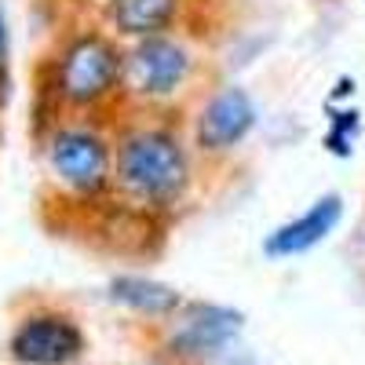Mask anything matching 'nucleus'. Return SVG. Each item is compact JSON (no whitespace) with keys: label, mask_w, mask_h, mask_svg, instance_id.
I'll list each match as a JSON object with an SVG mask.
<instances>
[{"label":"nucleus","mask_w":365,"mask_h":365,"mask_svg":"<svg viewBox=\"0 0 365 365\" xmlns=\"http://www.w3.org/2000/svg\"><path fill=\"white\" fill-rule=\"evenodd\" d=\"M179 15V0H113L110 19L128 37H158Z\"/></svg>","instance_id":"nucleus-9"},{"label":"nucleus","mask_w":365,"mask_h":365,"mask_svg":"<svg viewBox=\"0 0 365 365\" xmlns=\"http://www.w3.org/2000/svg\"><path fill=\"white\" fill-rule=\"evenodd\" d=\"M120 70H125V58L117 55L110 41L77 37L58 58V91H63L66 103H77V106L99 103L120 81Z\"/></svg>","instance_id":"nucleus-2"},{"label":"nucleus","mask_w":365,"mask_h":365,"mask_svg":"<svg viewBox=\"0 0 365 365\" xmlns=\"http://www.w3.org/2000/svg\"><path fill=\"white\" fill-rule=\"evenodd\" d=\"M340 216H344V201H340L336 194H329V197L314 201L299 220H292V223H285V227L274 230V234L263 241V252H267V256H278V259H282V256L307 252V249L322 245V241L336 230Z\"/></svg>","instance_id":"nucleus-8"},{"label":"nucleus","mask_w":365,"mask_h":365,"mask_svg":"<svg viewBox=\"0 0 365 365\" xmlns=\"http://www.w3.org/2000/svg\"><path fill=\"white\" fill-rule=\"evenodd\" d=\"M51 168L66 187L81 194H96L110 179V150L99 135L66 128L51 139Z\"/></svg>","instance_id":"nucleus-4"},{"label":"nucleus","mask_w":365,"mask_h":365,"mask_svg":"<svg viewBox=\"0 0 365 365\" xmlns=\"http://www.w3.org/2000/svg\"><path fill=\"white\" fill-rule=\"evenodd\" d=\"M117 179L132 197L146 205H168L187 187V154L168 132H135L117 150Z\"/></svg>","instance_id":"nucleus-1"},{"label":"nucleus","mask_w":365,"mask_h":365,"mask_svg":"<svg viewBox=\"0 0 365 365\" xmlns=\"http://www.w3.org/2000/svg\"><path fill=\"white\" fill-rule=\"evenodd\" d=\"M237 332H241V314L237 311L197 303V307L182 311V322L172 332V351L175 354H212L223 344H230Z\"/></svg>","instance_id":"nucleus-7"},{"label":"nucleus","mask_w":365,"mask_h":365,"mask_svg":"<svg viewBox=\"0 0 365 365\" xmlns=\"http://www.w3.org/2000/svg\"><path fill=\"white\" fill-rule=\"evenodd\" d=\"M81 332L66 318H29L11 340V354L26 365H63L77 358Z\"/></svg>","instance_id":"nucleus-6"},{"label":"nucleus","mask_w":365,"mask_h":365,"mask_svg":"<svg viewBox=\"0 0 365 365\" xmlns=\"http://www.w3.org/2000/svg\"><path fill=\"white\" fill-rule=\"evenodd\" d=\"M8 66V26H4V15H0V73Z\"/></svg>","instance_id":"nucleus-11"},{"label":"nucleus","mask_w":365,"mask_h":365,"mask_svg":"<svg viewBox=\"0 0 365 365\" xmlns=\"http://www.w3.org/2000/svg\"><path fill=\"white\" fill-rule=\"evenodd\" d=\"M256 125V106L241 88H227L208 99L197 117V146L201 150H230Z\"/></svg>","instance_id":"nucleus-5"},{"label":"nucleus","mask_w":365,"mask_h":365,"mask_svg":"<svg viewBox=\"0 0 365 365\" xmlns=\"http://www.w3.org/2000/svg\"><path fill=\"white\" fill-rule=\"evenodd\" d=\"M113 299L125 303L132 311H143V314H172L179 311V292L161 285V282H150V278H117L113 282Z\"/></svg>","instance_id":"nucleus-10"},{"label":"nucleus","mask_w":365,"mask_h":365,"mask_svg":"<svg viewBox=\"0 0 365 365\" xmlns=\"http://www.w3.org/2000/svg\"><path fill=\"white\" fill-rule=\"evenodd\" d=\"M190 73V55L182 44L168 41V37H143L132 55L125 58V84L135 91V96L146 99H165L182 84V77Z\"/></svg>","instance_id":"nucleus-3"}]
</instances>
